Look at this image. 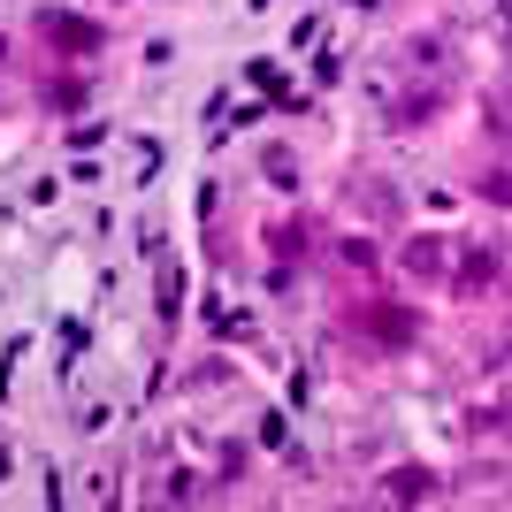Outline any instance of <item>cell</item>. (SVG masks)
<instances>
[{
	"label": "cell",
	"mask_w": 512,
	"mask_h": 512,
	"mask_svg": "<svg viewBox=\"0 0 512 512\" xmlns=\"http://www.w3.org/2000/svg\"><path fill=\"white\" fill-rule=\"evenodd\" d=\"M39 31H46L54 46H77V54H92V46H100V23H85V16H54V8L39 16Z\"/></svg>",
	"instance_id": "obj_1"
},
{
	"label": "cell",
	"mask_w": 512,
	"mask_h": 512,
	"mask_svg": "<svg viewBox=\"0 0 512 512\" xmlns=\"http://www.w3.org/2000/svg\"><path fill=\"white\" fill-rule=\"evenodd\" d=\"M0 474H8V459H0Z\"/></svg>",
	"instance_id": "obj_2"
}]
</instances>
